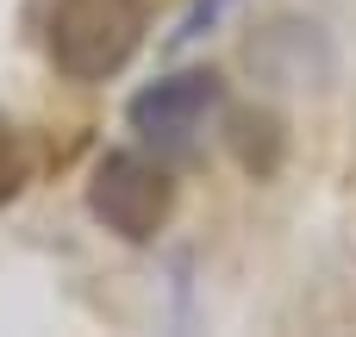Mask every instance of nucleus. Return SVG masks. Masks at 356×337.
Instances as JSON below:
<instances>
[{
    "label": "nucleus",
    "mask_w": 356,
    "mask_h": 337,
    "mask_svg": "<svg viewBox=\"0 0 356 337\" xmlns=\"http://www.w3.org/2000/svg\"><path fill=\"white\" fill-rule=\"evenodd\" d=\"M31 181V138L0 113V206H13Z\"/></svg>",
    "instance_id": "obj_5"
},
{
    "label": "nucleus",
    "mask_w": 356,
    "mask_h": 337,
    "mask_svg": "<svg viewBox=\"0 0 356 337\" xmlns=\"http://www.w3.org/2000/svg\"><path fill=\"white\" fill-rule=\"evenodd\" d=\"M219 100H225V88H219L213 69H175V75L150 81L144 94H131L125 119H131V131L150 138V144H188V138L219 113Z\"/></svg>",
    "instance_id": "obj_3"
},
{
    "label": "nucleus",
    "mask_w": 356,
    "mask_h": 337,
    "mask_svg": "<svg viewBox=\"0 0 356 337\" xmlns=\"http://www.w3.org/2000/svg\"><path fill=\"white\" fill-rule=\"evenodd\" d=\"M88 213L113 238L150 244L175 213V175L144 150H106L94 163V175H88Z\"/></svg>",
    "instance_id": "obj_2"
},
{
    "label": "nucleus",
    "mask_w": 356,
    "mask_h": 337,
    "mask_svg": "<svg viewBox=\"0 0 356 337\" xmlns=\"http://www.w3.org/2000/svg\"><path fill=\"white\" fill-rule=\"evenodd\" d=\"M232 156L244 163V175H257V181H269L275 169H282V156H288V131H282V119L275 113H263V106H244V113H232Z\"/></svg>",
    "instance_id": "obj_4"
},
{
    "label": "nucleus",
    "mask_w": 356,
    "mask_h": 337,
    "mask_svg": "<svg viewBox=\"0 0 356 337\" xmlns=\"http://www.w3.org/2000/svg\"><path fill=\"white\" fill-rule=\"evenodd\" d=\"M219 13H225V0H194V13L181 19V31H175V38H194V31H200V25H213Z\"/></svg>",
    "instance_id": "obj_6"
},
{
    "label": "nucleus",
    "mask_w": 356,
    "mask_h": 337,
    "mask_svg": "<svg viewBox=\"0 0 356 337\" xmlns=\"http://www.w3.org/2000/svg\"><path fill=\"white\" fill-rule=\"evenodd\" d=\"M144 44V0H56L44 25V50L69 81L119 75Z\"/></svg>",
    "instance_id": "obj_1"
}]
</instances>
